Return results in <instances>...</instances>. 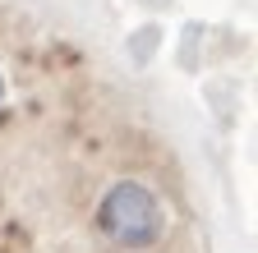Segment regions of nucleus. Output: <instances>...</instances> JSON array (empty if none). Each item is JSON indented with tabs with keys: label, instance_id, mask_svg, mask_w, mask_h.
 <instances>
[{
	"label": "nucleus",
	"instance_id": "f257e3e1",
	"mask_svg": "<svg viewBox=\"0 0 258 253\" xmlns=\"http://www.w3.org/2000/svg\"><path fill=\"white\" fill-rule=\"evenodd\" d=\"M102 226L120 244H148L157 235V203L143 194L139 184H120L115 194L102 203Z\"/></svg>",
	"mask_w": 258,
	"mask_h": 253
}]
</instances>
